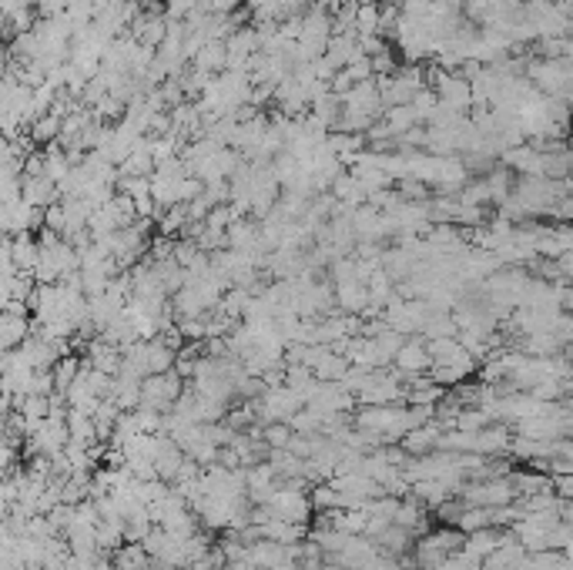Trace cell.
Listing matches in <instances>:
<instances>
[{"label":"cell","instance_id":"obj_6","mask_svg":"<svg viewBox=\"0 0 573 570\" xmlns=\"http://www.w3.org/2000/svg\"><path fill=\"white\" fill-rule=\"evenodd\" d=\"M396 192H399L405 202H430V198H433V188H430L426 181H416V178L396 181Z\"/></svg>","mask_w":573,"mask_h":570},{"label":"cell","instance_id":"obj_5","mask_svg":"<svg viewBox=\"0 0 573 570\" xmlns=\"http://www.w3.org/2000/svg\"><path fill=\"white\" fill-rule=\"evenodd\" d=\"M382 121H386V128H389L392 138H403L409 128L422 125L420 114L413 112V104H403V108H386V112H382Z\"/></svg>","mask_w":573,"mask_h":570},{"label":"cell","instance_id":"obj_4","mask_svg":"<svg viewBox=\"0 0 573 570\" xmlns=\"http://www.w3.org/2000/svg\"><path fill=\"white\" fill-rule=\"evenodd\" d=\"M28 131H30V141H34L37 148H47V145L61 141V131H64V118L51 112V114H44V118H37V121H34Z\"/></svg>","mask_w":573,"mask_h":570},{"label":"cell","instance_id":"obj_2","mask_svg":"<svg viewBox=\"0 0 573 570\" xmlns=\"http://www.w3.org/2000/svg\"><path fill=\"white\" fill-rule=\"evenodd\" d=\"M396 362H399L403 376H416L433 369V356L426 349V339H405V346L396 352Z\"/></svg>","mask_w":573,"mask_h":570},{"label":"cell","instance_id":"obj_14","mask_svg":"<svg viewBox=\"0 0 573 570\" xmlns=\"http://www.w3.org/2000/svg\"><path fill=\"white\" fill-rule=\"evenodd\" d=\"M91 4H94V7H98V11H101V7H108L111 0H91Z\"/></svg>","mask_w":573,"mask_h":570},{"label":"cell","instance_id":"obj_12","mask_svg":"<svg viewBox=\"0 0 573 570\" xmlns=\"http://www.w3.org/2000/svg\"><path fill=\"white\" fill-rule=\"evenodd\" d=\"M346 4H352V0H322V7H325L329 14H336V11H342Z\"/></svg>","mask_w":573,"mask_h":570},{"label":"cell","instance_id":"obj_8","mask_svg":"<svg viewBox=\"0 0 573 570\" xmlns=\"http://www.w3.org/2000/svg\"><path fill=\"white\" fill-rule=\"evenodd\" d=\"M436 104H439V95H436L433 87H422L420 95L413 98V112L420 114V121H422V125L430 121V114L436 112Z\"/></svg>","mask_w":573,"mask_h":570},{"label":"cell","instance_id":"obj_9","mask_svg":"<svg viewBox=\"0 0 573 570\" xmlns=\"http://www.w3.org/2000/svg\"><path fill=\"white\" fill-rule=\"evenodd\" d=\"M352 74V81L359 84V81H369V78H376V68H372V57H356V61H352L349 68H346Z\"/></svg>","mask_w":573,"mask_h":570},{"label":"cell","instance_id":"obj_10","mask_svg":"<svg viewBox=\"0 0 573 570\" xmlns=\"http://www.w3.org/2000/svg\"><path fill=\"white\" fill-rule=\"evenodd\" d=\"M329 87H332V95H339V98H342V95H349L352 87H356V81H352L349 70H339L336 78L329 81Z\"/></svg>","mask_w":573,"mask_h":570},{"label":"cell","instance_id":"obj_7","mask_svg":"<svg viewBox=\"0 0 573 570\" xmlns=\"http://www.w3.org/2000/svg\"><path fill=\"white\" fill-rule=\"evenodd\" d=\"M379 28H382V4L379 7H359V17H356L359 37L363 34H379Z\"/></svg>","mask_w":573,"mask_h":570},{"label":"cell","instance_id":"obj_1","mask_svg":"<svg viewBox=\"0 0 573 570\" xmlns=\"http://www.w3.org/2000/svg\"><path fill=\"white\" fill-rule=\"evenodd\" d=\"M336 285V306L346 316H365V309H372L369 299V282L363 278H346V282H332Z\"/></svg>","mask_w":573,"mask_h":570},{"label":"cell","instance_id":"obj_13","mask_svg":"<svg viewBox=\"0 0 573 570\" xmlns=\"http://www.w3.org/2000/svg\"><path fill=\"white\" fill-rule=\"evenodd\" d=\"M359 7H379V4H386V0H356Z\"/></svg>","mask_w":573,"mask_h":570},{"label":"cell","instance_id":"obj_3","mask_svg":"<svg viewBox=\"0 0 573 570\" xmlns=\"http://www.w3.org/2000/svg\"><path fill=\"white\" fill-rule=\"evenodd\" d=\"M192 68L201 70V74H225L228 70V44L225 41H211L201 47V54L192 61Z\"/></svg>","mask_w":573,"mask_h":570},{"label":"cell","instance_id":"obj_11","mask_svg":"<svg viewBox=\"0 0 573 570\" xmlns=\"http://www.w3.org/2000/svg\"><path fill=\"white\" fill-rule=\"evenodd\" d=\"M268 443L285 446L289 443V430H285V426H272V430H268Z\"/></svg>","mask_w":573,"mask_h":570}]
</instances>
